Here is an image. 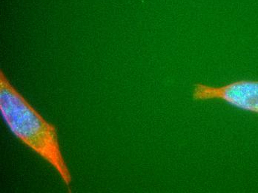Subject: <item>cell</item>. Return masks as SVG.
Here are the masks:
<instances>
[{"label": "cell", "mask_w": 258, "mask_h": 193, "mask_svg": "<svg viewBox=\"0 0 258 193\" xmlns=\"http://www.w3.org/2000/svg\"><path fill=\"white\" fill-rule=\"evenodd\" d=\"M0 113L12 134L49 164L70 189L72 175L59 144L57 128L31 106L3 71L0 72Z\"/></svg>", "instance_id": "cell-1"}, {"label": "cell", "mask_w": 258, "mask_h": 193, "mask_svg": "<svg viewBox=\"0 0 258 193\" xmlns=\"http://www.w3.org/2000/svg\"><path fill=\"white\" fill-rule=\"evenodd\" d=\"M195 101L220 100L235 109L258 114V81L240 80L222 86L198 83L194 85Z\"/></svg>", "instance_id": "cell-2"}]
</instances>
